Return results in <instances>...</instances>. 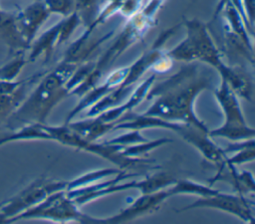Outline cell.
Segmentation results:
<instances>
[{
    "mask_svg": "<svg viewBox=\"0 0 255 224\" xmlns=\"http://www.w3.org/2000/svg\"><path fill=\"white\" fill-rule=\"evenodd\" d=\"M49 13L57 14L63 18L75 12V0H43Z\"/></svg>",
    "mask_w": 255,
    "mask_h": 224,
    "instance_id": "cell-25",
    "label": "cell"
},
{
    "mask_svg": "<svg viewBox=\"0 0 255 224\" xmlns=\"http://www.w3.org/2000/svg\"><path fill=\"white\" fill-rule=\"evenodd\" d=\"M45 72H39L25 79L24 83L14 92L0 94V127H3L8 118L16 112L26 99L33 86L40 80Z\"/></svg>",
    "mask_w": 255,
    "mask_h": 224,
    "instance_id": "cell-15",
    "label": "cell"
},
{
    "mask_svg": "<svg viewBox=\"0 0 255 224\" xmlns=\"http://www.w3.org/2000/svg\"><path fill=\"white\" fill-rule=\"evenodd\" d=\"M208 131L200 129L192 124L183 123L176 133L186 142L195 147L202 154L205 160L213 163L217 166V169H220L223 167L226 153L223 148L219 147L212 141Z\"/></svg>",
    "mask_w": 255,
    "mask_h": 224,
    "instance_id": "cell-10",
    "label": "cell"
},
{
    "mask_svg": "<svg viewBox=\"0 0 255 224\" xmlns=\"http://www.w3.org/2000/svg\"><path fill=\"white\" fill-rule=\"evenodd\" d=\"M145 137H143L140 133V130L137 129H128V132L116 136L112 139L105 140L104 142L107 144H120V145H131V144H136L140 142L147 141Z\"/></svg>",
    "mask_w": 255,
    "mask_h": 224,
    "instance_id": "cell-26",
    "label": "cell"
},
{
    "mask_svg": "<svg viewBox=\"0 0 255 224\" xmlns=\"http://www.w3.org/2000/svg\"><path fill=\"white\" fill-rule=\"evenodd\" d=\"M208 181L210 182V186L216 181L230 183L238 194L245 196H248L249 194L253 195L255 191V182L252 173L247 170L239 171L236 166L233 165H226L221 169H217L216 174Z\"/></svg>",
    "mask_w": 255,
    "mask_h": 224,
    "instance_id": "cell-16",
    "label": "cell"
},
{
    "mask_svg": "<svg viewBox=\"0 0 255 224\" xmlns=\"http://www.w3.org/2000/svg\"><path fill=\"white\" fill-rule=\"evenodd\" d=\"M214 81V74L201 68L198 62L184 63L175 74L153 83L145 97L152 104L142 114L192 124L208 131L207 125L196 115L194 104L201 92L216 88Z\"/></svg>",
    "mask_w": 255,
    "mask_h": 224,
    "instance_id": "cell-1",
    "label": "cell"
},
{
    "mask_svg": "<svg viewBox=\"0 0 255 224\" xmlns=\"http://www.w3.org/2000/svg\"><path fill=\"white\" fill-rule=\"evenodd\" d=\"M28 63L24 53L16 54L8 62L0 66V80L13 81L17 80L19 74Z\"/></svg>",
    "mask_w": 255,
    "mask_h": 224,
    "instance_id": "cell-23",
    "label": "cell"
},
{
    "mask_svg": "<svg viewBox=\"0 0 255 224\" xmlns=\"http://www.w3.org/2000/svg\"><path fill=\"white\" fill-rule=\"evenodd\" d=\"M80 25H82L80 18L75 12L70 16L63 18L61 20V29H60L59 39H58V47L64 44L65 42H67Z\"/></svg>",
    "mask_w": 255,
    "mask_h": 224,
    "instance_id": "cell-24",
    "label": "cell"
},
{
    "mask_svg": "<svg viewBox=\"0 0 255 224\" xmlns=\"http://www.w3.org/2000/svg\"><path fill=\"white\" fill-rule=\"evenodd\" d=\"M182 24L186 36L176 46L166 51L168 57L182 63H203L217 71L225 62L207 24L196 18H183Z\"/></svg>",
    "mask_w": 255,
    "mask_h": 224,
    "instance_id": "cell-3",
    "label": "cell"
},
{
    "mask_svg": "<svg viewBox=\"0 0 255 224\" xmlns=\"http://www.w3.org/2000/svg\"><path fill=\"white\" fill-rule=\"evenodd\" d=\"M170 197V194L167 188L141 194L138 198L133 200L131 204H129L127 208L122 209L118 214L108 217V218H96L88 215L86 223H125L131 220H134L138 217L152 214L156 210L160 208L163 202Z\"/></svg>",
    "mask_w": 255,
    "mask_h": 224,
    "instance_id": "cell-9",
    "label": "cell"
},
{
    "mask_svg": "<svg viewBox=\"0 0 255 224\" xmlns=\"http://www.w3.org/2000/svg\"><path fill=\"white\" fill-rule=\"evenodd\" d=\"M88 215L83 213L79 206L70 199L66 190L54 192L43 201L21 213L12 222L29 219H45L54 222L76 221L86 223Z\"/></svg>",
    "mask_w": 255,
    "mask_h": 224,
    "instance_id": "cell-6",
    "label": "cell"
},
{
    "mask_svg": "<svg viewBox=\"0 0 255 224\" xmlns=\"http://www.w3.org/2000/svg\"><path fill=\"white\" fill-rule=\"evenodd\" d=\"M165 1L166 0H147L146 4L142 6L140 12L148 19L155 21V16Z\"/></svg>",
    "mask_w": 255,
    "mask_h": 224,
    "instance_id": "cell-29",
    "label": "cell"
},
{
    "mask_svg": "<svg viewBox=\"0 0 255 224\" xmlns=\"http://www.w3.org/2000/svg\"><path fill=\"white\" fill-rule=\"evenodd\" d=\"M101 0H75V13L85 27H92L99 12Z\"/></svg>",
    "mask_w": 255,
    "mask_h": 224,
    "instance_id": "cell-21",
    "label": "cell"
},
{
    "mask_svg": "<svg viewBox=\"0 0 255 224\" xmlns=\"http://www.w3.org/2000/svg\"><path fill=\"white\" fill-rule=\"evenodd\" d=\"M213 93L224 114V122L219 127L209 130V136L222 137L231 141L254 138L255 129L247 123L238 97L226 82L220 79L219 86L213 90Z\"/></svg>",
    "mask_w": 255,
    "mask_h": 224,
    "instance_id": "cell-4",
    "label": "cell"
},
{
    "mask_svg": "<svg viewBox=\"0 0 255 224\" xmlns=\"http://www.w3.org/2000/svg\"><path fill=\"white\" fill-rule=\"evenodd\" d=\"M50 15L43 0H34L15 13L17 28L28 47H30L38 31L49 19Z\"/></svg>",
    "mask_w": 255,
    "mask_h": 224,
    "instance_id": "cell-11",
    "label": "cell"
},
{
    "mask_svg": "<svg viewBox=\"0 0 255 224\" xmlns=\"http://www.w3.org/2000/svg\"><path fill=\"white\" fill-rule=\"evenodd\" d=\"M78 66L62 60L54 69L45 72L3 128L15 130L30 123H46L52 110L70 96L66 83Z\"/></svg>",
    "mask_w": 255,
    "mask_h": 224,
    "instance_id": "cell-2",
    "label": "cell"
},
{
    "mask_svg": "<svg viewBox=\"0 0 255 224\" xmlns=\"http://www.w3.org/2000/svg\"><path fill=\"white\" fill-rule=\"evenodd\" d=\"M0 40L7 46L10 55L25 53L29 49L15 22V13L0 11Z\"/></svg>",
    "mask_w": 255,
    "mask_h": 224,
    "instance_id": "cell-17",
    "label": "cell"
},
{
    "mask_svg": "<svg viewBox=\"0 0 255 224\" xmlns=\"http://www.w3.org/2000/svg\"><path fill=\"white\" fill-rule=\"evenodd\" d=\"M198 198L199 199H196L192 203L182 207L180 210H177V212L198 208H210L235 215L246 223H254L255 221L253 213L254 202L249 199L248 196L238 193L229 194L218 191L213 195Z\"/></svg>",
    "mask_w": 255,
    "mask_h": 224,
    "instance_id": "cell-8",
    "label": "cell"
},
{
    "mask_svg": "<svg viewBox=\"0 0 255 224\" xmlns=\"http://www.w3.org/2000/svg\"><path fill=\"white\" fill-rule=\"evenodd\" d=\"M167 190L170 196L179 194H190L196 195L198 197H207L219 191L212 188L210 185H205L190 179H176V181L171 186L167 187Z\"/></svg>",
    "mask_w": 255,
    "mask_h": 224,
    "instance_id": "cell-20",
    "label": "cell"
},
{
    "mask_svg": "<svg viewBox=\"0 0 255 224\" xmlns=\"http://www.w3.org/2000/svg\"><path fill=\"white\" fill-rule=\"evenodd\" d=\"M61 29V20L54 24L52 27L47 29L44 33H42L37 39L31 43L28 50H30L29 55L27 57L28 63L35 62L38 58L43 57L44 62L47 63L54 50L58 47V39Z\"/></svg>",
    "mask_w": 255,
    "mask_h": 224,
    "instance_id": "cell-18",
    "label": "cell"
},
{
    "mask_svg": "<svg viewBox=\"0 0 255 224\" xmlns=\"http://www.w3.org/2000/svg\"><path fill=\"white\" fill-rule=\"evenodd\" d=\"M155 80H156V74L153 73L146 80H144L142 83H140L136 87V89L134 88L132 93L123 104H121L117 107H114V108L96 115V117L103 122L115 123L117 119H119L125 113L131 112L133 108H135L143 100H145V97H146L149 89L153 85V83H155Z\"/></svg>",
    "mask_w": 255,
    "mask_h": 224,
    "instance_id": "cell-14",
    "label": "cell"
},
{
    "mask_svg": "<svg viewBox=\"0 0 255 224\" xmlns=\"http://www.w3.org/2000/svg\"><path fill=\"white\" fill-rule=\"evenodd\" d=\"M68 181L40 177L13 196L0 202V223H12L13 219L43 201L50 194L66 190Z\"/></svg>",
    "mask_w": 255,
    "mask_h": 224,
    "instance_id": "cell-5",
    "label": "cell"
},
{
    "mask_svg": "<svg viewBox=\"0 0 255 224\" xmlns=\"http://www.w3.org/2000/svg\"><path fill=\"white\" fill-rule=\"evenodd\" d=\"M127 23L119 36L115 39L113 44L107 51L101 56V58L95 62V68L93 74L99 79L102 78L104 71L108 69L113 63L131 45L143 38L146 32L154 26L156 21L150 20L145 17L140 11L133 16L127 19Z\"/></svg>",
    "mask_w": 255,
    "mask_h": 224,
    "instance_id": "cell-7",
    "label": "cell"
},
{
    "mask_svg": "<svg viewBox=\"0 0 255 224\" xmlns=\"http://www.w3.org/2000/svg\"><path fill=\"white\" fill-rule=\"evenodd\" d=\"M66 124H68V126L71 129H73L78 134H80L83 138L89 141H97L104 134L111 132L114 126L113 122H109V123L103 122L100 119H98L96 116L88 117L78 121L71 120Z\"/></svg>",
    "mask_w": 255,
    "mask_h": 224,
    "instance_id": "cell-19",
    "label": "cell"
},
{
    "mask_svg": "<svg viewBox=\"0 0 255 224\" xmlns=\"http://www.w3.org/2000/svg\"><path fill=\"white\" fill-rule=\"evenodd\" d=\"M216 72L238 98L253 102V80L244 68L224 63Z\"/></svg>",
    "mask_w": 255,
    "mask_h": 224,
    "instance_id": "cell-13",
    "label": "cell"
},
{
    "mask_svg": "<svg viewBox=\"0 0 255 224\" xmlns=\"http://www.w3.org/2000/svg\"><path fill=\"white\" fill-rule=\"evenodd\" d=\"M241 5L246 16L248 30L251 36L254 34V11H255V0H241Z\"/></svg>",
    "mask_w": 255,
    "mask_h": 224,
    "instance_id": "cell-28",
    "label": "cell"
},
{
    "mask_svg": "<svg viewBox=\"0 0 255 224\" xmlns=\"http://www.w3.org/2000/svg\"><path fill=\"white\" fill-rule=\"evenodd\" d=\"M144 0H122L119 12L123 17L128 19L134 14L138 13L142 6Z\"/></svg>",
    "mask_w": 255,
    "mask_h": 224,
    "instance_id": "cell-27",
    "label": "cell"
},
{
    "mask_svg": "<svg viewBox=\"0 0 255 224\" xmlns=\"http://www.w3.org/2000/svg\"><path fill=\"white\" fill-rule=\"evenodd\" d=\"M128 66L119 68L114 72H112L102 85L95 86L85 96L82 97V100L68 113L64 123L70 122L72 118H74L79 112L90 108L91 106L96 104L98 101H100L103 97H105L110 92L118 88L125 81L126 77L128 76Z\"/></svg>",
    "mask_w": 255,
    "mask_h": 224,
    "instance_id": "cell-12",
    "label": "cell"
},
{
    "mask_svg": "<svg viewBox=\"0 0 255 224\" xmlns=\"http://www.w3.org/2000/svg\"><path fill=\"white\" fill-rule=\"evenodd\" d=\"M123 169H120V168H104V169H98V170H94V171L85 173L73 180L68 181L66 190H72L75 188L90 185V184L100 181L103 178H106L110 175H117Z\"/></svg>",
    "mask_w": 255,
    "mask_h": 224,
    "instance_id": "cell-22",
    "label": "cell"
}]
</instances>
